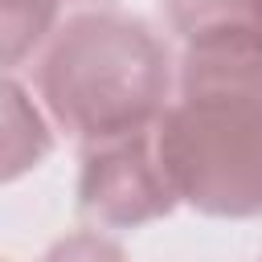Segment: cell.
Returning a JSON list of instances; mask_svg holds the SVG:
<instances>
[{"label":"cell","mask_w":262,"mask_h":262,"mask_svg":"<svg viewBox=\"0 0 262 262\" xmlns=\"http://www.w3.org/2000/svg\"><path fill=\"white\" fill-rule=\"evenodd\" d=\"M49 4H57V0H49Z\"/></svg>","instance_id":"cell-7"},{"label":"cell","mask_w":262,"mask_h":262,"mask_svg":"<svg viewBox=\"0 0 262 262\" xmlns=\"http://www.w3.org/2000/svg\"><path fill=\"white\" fill-rule=\"evenodd\" d=\"M41 262H127V254H123L111 237L90 233V229H78V233L53 242V250H49Z\"/></svg>","instance_id":"cell-6"},{"label":"cell","mask_w":262,"mask_h":262,"mask_svg":"<svg viewBox=\"0 0 262 262\" xmlns=\"http://www.w3.org/2000/svg\"><path fill=\"white\" fill-rule=\"evenodd\" d=\"M78 201L90 217L115 229H135L176 209V188L156 156V131L90 143L82 156Z\"/></svg>","instance_id":"cell-3"},{"label":"cell","mask_w":262,"mask_h":262,"mask_svg":"<svg viewBox=\"0 0 262 262\" xmlns=\"http://www.w3.org/2000/svg\"><path fill=\"white\" fill-rule=\"evenodd\" d=\"M164 16L184 45L213 37H262V0H164Z\"/></svg>","instance_id":"cell-4"},{"label":"cell","mask_w":262,"mask_h":262,"mask_svg":"<svg viewBox=\"0 0 262 262\" xmlns=\"http://www.w3.org/2000/svg\"><path fill=\"white\" fill-rule=\"evenodd\" d=\"M53 8L57 4L49 0H4V66L8 70L41 41V33L53 20Z\"/></svg>","instance_id":"cell-5"},{"label":"cell","mask_w":262,"mask_h":262,"mask_svg":"<svg viewBox=\"0 0 262 262\" xmlns=\"http://www.w3.org/2000/svg\"><path fill=\"white\" fill-rule=\"evenodd\" d=\"M168 45L123 12L66 20L37 66V90L49 115L86 147L156 131L168 111Z\"/></svg>","instance_id":"cell-2"},{"label":"cell","mask_w":262,"mask_h":262,"mask_svg":"<svg viewBox=\"0 0 262 262\" xmlns=\"http://www.w3.org/2000/svg\"><path fill=\"white\" fill-rule=\"evenodd\" d=\"M156 156L184 205L233 221L262 217V37L184 45Z\"/></svg>","instance_id":"cell-1"}]
</instances>
